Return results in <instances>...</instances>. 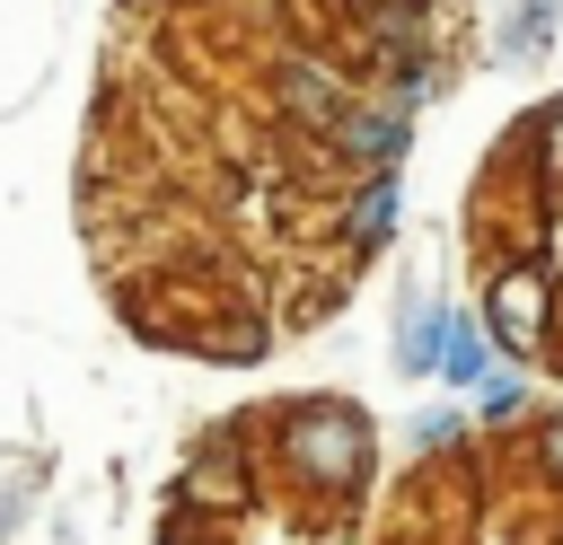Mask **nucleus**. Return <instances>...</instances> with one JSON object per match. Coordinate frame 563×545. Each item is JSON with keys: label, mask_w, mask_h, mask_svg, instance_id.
Listing matches in <instances>:
<instances>
[{"label": "nucleus", "mask_w": 563, "mask_h": 545, "mask_svg": "<svg viewBox=\"0 0 563 545\" xmlns=\"http://www.w3.org/2000/svg\"><path fill=\"white\" fill-rule=\"evenodd\" d=\"M290 457H299L317 483H343V475H361V457H369V440H361V413H299V431H290Z\"/></svg>", "instance_id": "nucleus-1"}, {"label": "nucleus", "mask_w": 563, "mask_h": 545, "mask_svg": "<svg viewBox=\"0 0 563 545\" xmlns=\"http://www.w3.org/2000/svg\"><path fill=\"white\" fill-rule=\"evenodd\" d=\"M334 141L369 167H396L405 158V105H343L334 114Z\"/></svg>", "instance_id": "nucleus-2"}, {"label": "nucleus", "mask_w": 563, "mask_h": 545, "mask_svg": "<svg viewBox=\"0 0 563 545\" xmlns=\"http://www.w3.org/2000/svg\"><path fill=\"white\" fill-rule=\"evenodd\" d=\"M440 343H449V308L440 299H405V316H396V369H440Z\"/></svg>", "instance_id": "nucleus-3"}, {"label": "nucleus", "mask_w": 563, "mask_h": 545, "mask_svg": "<svg viewBox=\"0 0 563 545\" xmlns=\"http://www.w3.org/2000/svg\"><path fill=\"white\" fill-rule=\"evenodd\" d=\"M282 97H290V114H308V123H334V114L352 105L325 62H282Z\"/></svg>", "instance_id": "nucleus-4"}, {"label": "nucleus", "mask_w": 563, "mask_h": 545, "mask_svg": "<svg viewBox=\"0 0 563 545\" xmlns=\"http://www.w3.org/2000/svg\"><path fill=\"white\" fill-rule=\"evenodd\" d=\"M484 369H493V352H484V334L449 316V343H440V378H449V387H484Z\"/></svg>", "instance_id": "nucleus-5"}, {"label": "nucleus", "mask_w": 563, "mask_h": 545, "mask_svg": "<svg viewBox=\"0 0 563 545\" xmlns=\"http://www.w3.org/2000/svg\"><path fill=\"white\" fill-rule=\"evenodd\" d=\"M343 229H352L361 246H378V237L396 229V176H387V167H378V185H369V193H361V202L343 211Z\"/></svg>", "instance_id": "nucleus-6"}, {"label": "nucleus", "mask_w": 563, "mask_h": 545, "mask_svg": "<svg viewBox=\"0 0 563 545\" xmlns=\"http://www.w3.org/2000/svg\"><path fill=\"white\" fill-rule=\"evenodd\" d=\"M413 440H422V448H449V440H457V413H422Z\"/></svg>", "instance_id": "nucleus-7"}, {"label": "nucleus", "mask_w": 563, "mask_h": 545, "mask_svg": "<svg viewBox=\"0 0 563 545\" xmlns=\"http://www.w3.org/2000/svg\"><path fill=\"white\" fill-rule=\"evenodd\" d=\"M554 466H563V431H554Z\"/></svg>", "instance_id": "nucleus-8"}]
</instances>
